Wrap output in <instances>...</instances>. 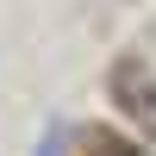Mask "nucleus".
<instances>
[{
    "mask_svg": "<svg viewBox=\"0 0 156 156\" xmlns=\"http://www.w3.org/2000/svg\"><path fill=\"white\" fill-rule=\"evenodd\" d=\"M87 156H137V150L125 144V137H112V131H94L87 137Z\"/></svg>",
    "mask_w": 156,
    "mask_h": 156,
    "instance_id": "obj_1",
    "label": "nucleus"
}]
</instances>
